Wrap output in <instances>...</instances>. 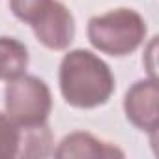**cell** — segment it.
<instances>
[{
    "instance_id": "cell-1",
    "label": "cell",
    "mask_w": 159,
    "mask_h": 159,
    "mask_svg": "<svg viewBox=\"0 0 159 159\" xmlns=\"http://www.w3.org/2000/svg\"><path fill=\"white\" fill-rule=\"evenodd\" d=\"M58 83L66 103L77 109H96L107 103L114 92L111 67L84 49L69 51L62 58Z\"/></svg>"
},
{
    "instance_id": "cell-2",
    "label": "cell",
    "mask_w": 159,
    "mask_h": 159,
    "mask_svg": "<svg viewBox=\"0 0 159 159\" xmlns=\"http://www.w3.org/2000/svg\"><path fill=\"white\" fill-rule=\"evenodd\" d=\"M146 38V23L135 11L118 8L88 21L90 43L111 56H127L135 52Z\"/></svg>"
},
{
    "instance_id": "cell-3",
    "label": "cell",
    "mask_w": 159,
    "mask_h": 159,
    "mask_svg": "<svg viewBox=\"0 0 159 159\" xmlns=\"http://www.w3.org/2000/svg\"><path fill=\"white\" fill-rule=\"evenodd\" d=\"M4 99L8 118L25 129L43 125L52 109L49 86L32 75H19L8 81Z\"/></svg>"
},
{
    "instance_id": "cell-4",
    "label": "cell",
    "mask_w": 159,
    "mask_h": 159,
    "mask_svg": "<svg viewBox=\"0 0 159 159\" xmlns=\"http://www.w3.org/2000/svg\"><path fill=\"white\" fill-rule=\"evenodd\" d=\"M157 99H159V88L155 77L135 83L127 90L124 99V111L127 120L140 131L150 133L152 137H155L159 127Z\"/></svg>"
},
{
    "instance_id": "cell-5",
    "label": "cell",
    "mask_w": 159,
    "mask_h": 159,
    "mask_svg": "<svg viewBox=\"0 0 159 159\" xmlns=\"http://www.w3.org/2000/svg\"><path fill=\"white\" fill-rule=\"evenodd\" d=\"M30 26L38 41L51 51L67 49L75 38V19L71 11L58 0H52L51 6Z\"/></svg>"
},
{
    "instance_id": "cell-6",
    "label": "cell",
    "mask_w": 159,
    "mask_h": 159,
    "mask_svg": "<svg viewBox=\"0 0 159 159\" xmlns=\"http://www.w3.org/2000/svg\"><path fill=\"white\" fill-rule=\"evenodd\" d=\"M56 157L67 159V157H122L124 152L118 148L96 139L90 133H71L67 135L54 152Z\"/></svg>"
},
{
    "instance_id": "cell-7",
    "label": "cell",
    "mask_w": 159,
    "mask_h": 159,
    "mask_svg": "<svg viewBox=\"0 0 159 159\" xmlns=\"http://www.w3.org/2000/svg\"><path fill=\"white\" fill-rule=\"evenodd\" d=\"M28 66V51L15 38H0V81H11L25 73Z\"/></svg>"
},
{
    "instance_id": "cell-8",
    "label": "cell",
    "mask_w": 159,
    "mask_h": 159,
    "mask_svg": "<svg viewBox=\"0 0 159 159\" xmlns=\"http://www.w3.org/2000/svg\"><path fill=\"white\" fill-rule=\"evenodd\" d=\"M23 140V127L8 118V114L0 112V159L19 157Z\"/></svg>"
},
{
    "instance_id": "cell-9",
    "label": "cell",
    "mask_w": 159,
    "mask_h": 159,
    "mask_svg": "<svg viewBox=\"0 0 159 159\" xmlns=\"http://www.w3.org/2000/svg\"><path fill=\"white\" fill-rule=\"evenodd\" d=\"M51 2L52 0H10V8L19 21L32 25L51 6Z\"/></svg>"
}]
</instances>
